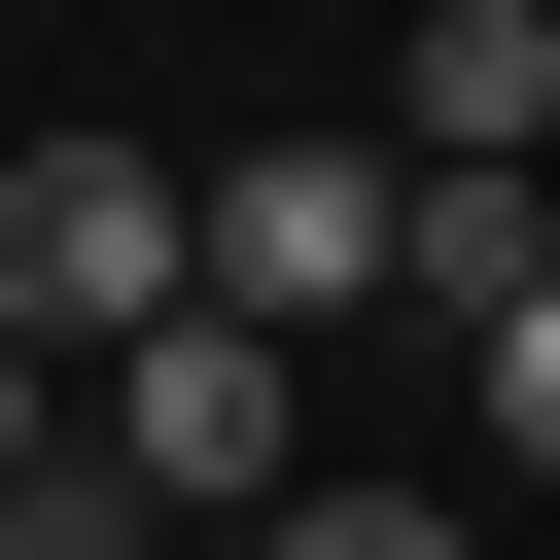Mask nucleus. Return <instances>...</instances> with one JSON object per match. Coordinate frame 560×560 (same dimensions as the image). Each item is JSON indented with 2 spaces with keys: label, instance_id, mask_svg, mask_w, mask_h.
<instances>
[{
  "label": "nucleus",
  "instance_id": "1",
  "mask_svg": "<svg viewBox=\"0 0 560 560\" xmlns=\"http://www.w3.org/2000/svg\"><path fill=\"white\" fill-rule=\"evenodd\" d=\"M0 315H35V350L210 315V175H140V140H0Z\"/></svg>",
  "mask_w": 560,
  "mask_h": 560
},
{
  "label": "nucleus",
  "instance_id": "8",
  "mask_svg": "<svg viewBox=\"0 0 560 560\" xmlns=\"http://www.w3.org/2000/svg\"><path fill=\"white\" fill-rule=\"evenodd\" d=\"M0 455H70V350H35V315H0Z\"/></svg>",
  "mask_w": 560,
  "mask_h": 560
},
{
  "label": "nucleus",
  "instance_id": "7",
  "mask_svg": "<svg viewBox=\"0 0 560 560\" xmlns=\"http://www.w3.org/2000/svg\"><path fill=\"white\" fill-rule=\"evenodd\" d=\"M455 385H490V455H525V490H560V280H525V315H490V350H455Z\"/></svg>",
  "mask_w": 560,
  "mask_h": 560
},
{
  "label": "nucleus",
  "instance_id": "9",
  "mask_svg": "<svg viewBox=\"0 0 560 560\" xmlns=\"http://www.w3.org/2000/svg\"><path fill=\"white\" fill-rule=\"evenodd\" d=\"M525 210H560V140H525Z\"/></svg>",
  "mask_w": 560,
  "mask_h": 560
},
{
  "label": "nucleus",
  "instance_id": "5",
  "mask_svg": "<svg viewBox=\"0 0 560 560\" xmlns=\"http://www.w3.org/2000/svg\"><path fill=\"white\" fill-rule=\"evenodd\" d=\"M0 560H175V525H140V455L70 420V455H0Z\"/></svg>",
  "mask_w": 560,
  "mask_h": 560
},
{
  "label": "nucleus",
  "instance_id": "3",
  "mask_svg": "<svg viewBox=\"0 0 560 560\" xmlns=\"http://www.w3.org/2000/svg\"><path fill=\"white\" fill-rule=\"evenodd\" d=\"M105 455H140V525H280V315H140Z\"/></svg>",
  "mask_w": 560,
  "mask_h": 560
},
{
  "label": "nucleus",
  "instance_id": "4",
  "mask_svg": "<svg viewBox=\"0 0 560 560\" xmlns=\"http://www.w3.org/2000/svg\"><path fill=\"white\" fill-rule=\"evenodd\" d=\"M525 280H560V210H525V175H420V245H385V315H455V350H490Z\"/></svg>",
  "mask_w": 560,
  "mask_h": 560
},
{
  "label": "nucleus",
  "instance_id": "2",
  "mask_svg": "<svg viewBox=\"0 0 560 560\" xmlns=\"http://www.w3.org/2000/svg\"><path fill=\"white\" fill-rule=\"evenodd\" d=\"M385 245H420V175H385V140H245V175H210V315H280V350H315V315H385Z\"/></svg>",
  "mask_w": 560,
  "mask_h": 560
},
{
  "label": "nucleus",
  "instance_id": "6",
  "mask_svg": "<svg viewBox=\"0 0 560 560\" xmlns=\"http://www.w3.org/2000/svg\"><path fill=\"white\" fill-rule=\"evenodd\" d=\"M210 560H490L455 490H280V525H210Z\"/></svg>",
  "mask_w": 560,
  "mask_h": 560
}]
</instances>
